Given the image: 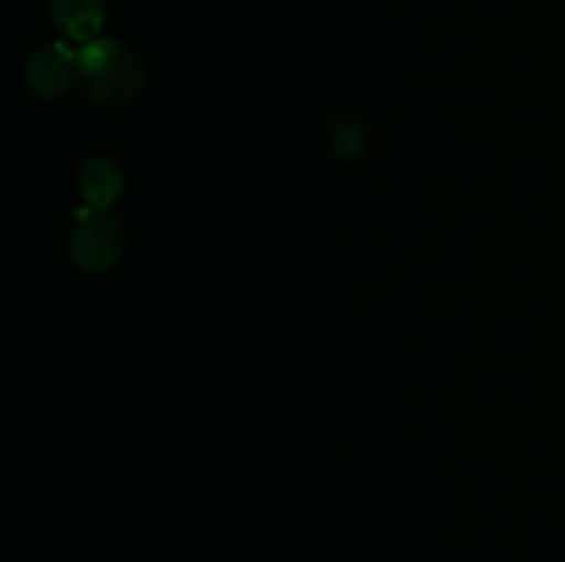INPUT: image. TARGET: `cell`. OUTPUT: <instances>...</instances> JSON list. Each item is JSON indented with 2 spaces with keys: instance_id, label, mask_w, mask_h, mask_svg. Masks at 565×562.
I'll return each instance as SVG.
<instances>
[{
  "instance_id": "cell-1",
  "label": "cell",
  "mask_w": 565,
  "mask_h": 562,
  "mask_svg": "<svg viewBox=\"0 0 565 562\" xmlns=\"http://www.w3.org/2000/svg\"><path fill=\"white\" fill-rule=\"evenodd\" d=\"M77 83L92 102L116 108L141 97L147 69L125 42L99 36L77 50Z\"/></svg>"
},
{
  "instance_id": "cell-3",
  "label": "cell",
  "mask_w": 565,
  "mask_h": 562,
  "mask_svg": "<svg viewBox=\"0 0 565 562\" xmlns=\"http://www.w3.org/2000/svg\"><path fill=\"white\" fill-rule=\"evenodd\" d=\"M77 80V53L66 44L53 42L33 50L25 61V86L39 99L64 97Z\"/></svg>"
},
{
  "instance_id": "cell-2",
  "label": "cell",
  "mask_w": 565,
  "mask_h": 562,
  "mask_svg": "<svg viewBox=\"0 0 565 562\" xmlns=\"http://www.w3.org/2000/svg\"><path fill=\"white\" fill-rule=\"evenodd\" d=\"M125 251V231L119 220L110 215L88 209V215H81L70 235V257L86 273H103L114 268Z\"/></svg>"
},
{
  "instance_id": "cell-6",
  "label": "cell",
  "mask_w": 565,
  "mask_h": 562,
  "mask_svg": "<svg viewBox=\"0 0 565 562\" xmlns=\"http://www.w3.org/2000/svg\"><path fill=\"white\" fill-rule=\"evenodd\" d=\"M370 149V130L356 116L340 114L329 121V152L340 160H359Z\"/></svg>"
},
{
  "instance_id": "cell-4",
  "label": "cell",
  "mask_w": 565,
  "mask_h": 562,
  "mask_svg": "<svg viewBox=\"0 0 565 562\" xmlns=\"http://www.w3.org/2000/svg\"><path fill=\"white\" fill-rule=\"evenodd\" d=\"M50 20L77 44L99 39L105 22V0H50Z\"/></svg>"
},
{
  "instance_id": "cell-5",
  "label": "cell",
  "mask_w": 565,
  "mask_h": 562,
  "mask_svg": "<svg viewBox=\"0 0 565 562\" xmlns=\"http://www.w3.org/2000/svg\"><path fill=\"white\" fill-rule=\"evenodd\" d=\"M77 187H81V196L86 198L88 207L105 213L119 202L121 191H125V174H121L119 163H114L110 158H92L81 165Z\"/></svg>"
}]
</instances>
